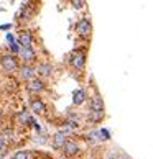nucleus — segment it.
<instances>
[{
	"label": "nucleus",
	"mask_w": 153,
	"mask_h": 159,
	"mask_svg": "<svg viewBox=\"0 0 153 159\" xmlns=\"http://www.w3.org/2000/svg\"><path fill=\"white\" fill-rule=\"evenodd\" d=\"M20 61H18V56H15V54H12V52H8V54H3V56H0V67H2V70L5 74H15V72H18V69H20Z\"/></svg>",
	"instance_id": "obj_1"
},
{
	"label": "nucleus",
	"mask_w": 153,
	"mask_h": 159,
	"mask_svg": "<svg viewBox=\"0 0 153 159\" xmlns=\"http://www.w3.org/2000/svg\"><path fill=\"white\" fill-rule=\"evenodd\" d=\"M69 66H71L73 70L76 72H82V70L86 69V62H87V54H86V49H76L71 52V56H69Z\"/></svg>",
	"instance_id": "obj_2"
},
{
	"label": "nucleus",
	"mask_w": 153,
	"mask_h": 159,
	"mask_svg": "<svg viewBox=\"0 0 153 159\" xmlns=\"http://www.w3.org/2000/svg\"><path fill=\"white\" fill-rule=\"evenodd\" d=\"M76 33H78V36L82 38V39H89L91 34H92V21L91 18H81L78 23H76Z\"/></svg>",
	"instance_id": "obj_3"
},
{
	"label": "nucleus",
	"mask_w": 153,
	"mask_h": 159,
	"mask_svg": "<svg viewBox=\"0 0 153 159\" xmlns=\"http://www.w3.org/2000/svg\"><path fill=\"white\" fill-rule=\"evenodd\" d=\"M25 89H26L28 93H31V95L36 97V95H41V93L46 90V82H45V79H41V77H38V75H36L35 79L26 82Z\"/></svg>",
	"instance_id": "obj_4"
},
{
	"label": "nucleus",
	"mask_w": 153,
	"mask_h": 159,
	"mask_svg": "<svg viewBox=\"0 0 153 159\" xmlns=\"http://www.w3.org/2000/svg\"><path fill=\"white\" fill-rule=\"evenodd\" d=\"M61 151H63L64 157L73 159V157H76V156H79V154H81V146H79L78 141L68 139V141H66V144H64V148H63Z\"/></svg>",
	"instance_id": "obj_5"
},
{
	"label": "nucleus",
	"mask_w": 153,
	"mask_h": 159,
	"mask_svg": "<svg viewBox=\"0 0 153 159\" xmlns=\"http://www.w3.org/2000/svg\"><path fill=\"white\" fill-rule=\"evenodd\" d=\"M18 77L20 80L23 82H28L36 77V67L33 66V64H22L20 69H18Z\"/></svg>",
	"instance_id": "obj_6"
},
{
	"label": "nucleus",
	"mask_w": 153,
	"mask_h": 159,
	"mask_svg": "<svg viewBox=\"0 0 153 159\" xmlns=\"http://www.w3.org/2000/svg\"><path fill=\"white\" fill-rule=\"evenodd\" d=\"M35 67H36V75H38V77H41V79H50L51 75H53V72H55L53 64L48 62V61H41Z\"/></svg>",
	"instance_id": "obj_7"
},
{
	"label": "nucleus",
	"mask_w": 153,
	"mask_h": 159,
	"mask_svg": "<svg viewBox=\"0 0 153 159\" xmlns=\"http://www.w3.org/2000/svg\"><path fill=\"white\" fill-rule=\"evenodd\" d=\"M18 57L23 61V64H33L36 62L38 56H36V51L33 49V46H28V48H22L18 52Z\"/></svg>",
	"instance_id": "obj_8"
},
{
	"label": "nucleus",
	"mask_w": 153,
	"mask_h": 159,
	"mask_svg": "<svg viewBox=\"0 0 153 159\" xmlns=\"http://www.w3.org/2000/svg\"><path fill=\"white\" fill-rule=\"evenodd\" d=\"M66 141H68V134L60 129V131H56L51 136V148L56 151H61L64 148V144H66Z\"/></svg>",
	"instance_id": "obj_9"
},
{
	"label": "nucleus",
	"mask_w": 153,
	"mask_h": 159,
	"mask_svg": "<svg viewBox=\"0 0 153 159\" xmlns=\"http://www.w3.org/2000/svg\"><path fill=\"white\" fill-rule=\"evenodd\" d=\"M30 110L33 111L35 115H45L46 113V103L43 98H40L38 95L33 97L30 100Z\"/></svg>",
	"instance_id": "obj_10"
},
{
	"label": "nucleus",
	"mask_w": 153,
	"mask_h": 159,
	"mask_svg": "<svg viewBox=\"0 0 153 159\" xmlns=\"http://www.w3.org/2000/svg\"><path fill=\"white\" fill-rule=\"evenodd\" d=\"M17 41H18V44L22 46V48H28V46H33V41H35V36H33V33L31 31H22L20 33V36L17 38Z\"/></svg>",
	"instance_id": "obj_11"
},
{
	"label": "nucleus",
	"mask_w": 153,
	"mask_h": 159,
	"mask_svg": "<svg viewBox=\"0 0 153 159\" xmlns=\"http://www.w3.org/2000/svg\"><path fill=\"white\" fill-rule=\"evenodd\" d=\"M89 110H96V111H105V105H104V100L102 97L96 93V95L91 97V102H89Z\"/></svg>",
	"instance_id": "obj_12"
},
{
	"label": "nucleus",
	"mask_w": 153,
	"mask_h": 159,
	"mask_svg": "<svg viewBox=\"0 0 153 159\" xmlns=\"http://www.w3.org/2000/svg\"><path fill=\"white\" fill-rule=\"evenodd\" d=\"M87 100V93L86 90L82 89V87H79V89H76L73 92V103L76 105V107H79V105H82Z\"/></svg>",
	"instance_id": "obj_13"
},
{
	"label": "nucleus",
	"mask_w": 153,
	"mask_h": 159,
	"mask_svg": "<svg viewBox=\"0 0 153 159\" xmlns=\"http://www.w3.org/2000/svg\"><path fill=\"white\" fill-rule=\"evenodd\" d=\"M105 118V111H96V110H89V115H87V120H89L91 125H97Z\"/></svg>",
	"instance_id": "obj_14"
},
{
	"label": "nucleus",
	"mask_w": 153,
	"mask_h": 159,
	"mask_svg": "<svg viewBox=\"0 0 153 159\" xmlns=\"http://www.w3.org/2000/svg\"><path fill=\"white\" fill-rule=\"evenodd\" d=\"M33 120H35V118H31V116L28 115L26 110H22L20 113L17 115V121H18L22 126H31V125H33Z\"/></svg>",
	"instance_id": "obj_15"
},
{
	"label": "nucleus",
	"mask_w": 153,
	"mask_h": 159,
	"mask_svg": "<svg viewBox=\"0 0 153 159\" xmlns=\"http://www.w3.org/2000/svg\"><path fill=\"white\" fill-rule=\"evenodd\" d=\"M97 138H99V141H110L112 139V134H110V131L107 128H99L97 129Z\"/></svg>",
	"instance_id": "obj_16"
},
{
	"label": "nucleus",
	"mask_w": 153,
	"mask_h": 159,
	"mask_svg": "<svg viewBox=\"0 0 153 159\" xmlns=\"http://www.w3.org/2000/svg\"><path fill=\"white\" fill-rule=\"evenodd\" d=\"M12 159H31V151L18 149V151H15V154L12 156Z\"/></svg>",
	"instance_id": "obj_17"
},
{
	"label": "nucleus",
	"mask_w": 153,
	"mask_h": 159,
	"mask_svg": "<svg viewBox=\"0 0 153 159\" xmlns=\"http://www.w3.org/2000/svg\"><path fill=\"white\" fill-rule=\"evenodd\" d=\"M8 49H10V52H12V54L18 56V52H20V49H22V46L18 44V41H15V43L8 44Z\"/></svg>",
	"instance_id": "obj_18"
},
{
	"label": "nucleus",
	"mask_w": 153,
	"mask_h": 159,
	"mask_svg": "<svg viewBox=\"0 0 153 159\" xmlns=\"http://www.w3.org/2000/svg\"><path fill=\"white\" fill-rule=\"evenodd\" d=\"M71 3H73V7L76 10H81L82 7H84V0H71Z\"/></svg>",
	"instance_id": "obj_19"
},
{
	"label": "nucleus",
	"mask_w": 153,
	"mask_h": 159,
	"mask_svg": "<svg viewBox=\"0 0 153 159\" xmlns=\"http://www.w3.org/2000/svg\"><path fill=\"white\" fill-rule=\"evenodd\" d=\"M5 149H7V141H5V138L0 134V154H3Z\"/></svg>",
	"instance_id": "obj_20"
},
{
	"label": "nucleus",
	"mask_w": 153,
	"mask_h": 159,
	"mask_svg": "<svg viewBox=\"0 0 153 159\" xmlns=\"http://www.w3.org/2000/svg\"><path fill=\"white\" fill-rule=\"evenodd\" d=\"M87 139L91 141V143H97L99 138H97V131H91L89 134H87Z\"/></svg>",
	"instance_id": "obj_21"
},
{
	"label": "nucleus",
	"mask_w": 153,
	"mask_h": 159,
	"mask_svg": "<svg viewBox=\"0 0 153 159\" xmlns=\"http://www.w3.org/2000/svg\"><path fill=\"white\" fill-rule=\"evenodd\" d=\"M5 39H7L8 44H12V43H15V41H17V38H15L12 33H7V34H5Z\"/></svg>",
	"instance_id": "obj_22"
},
{
	"label": "nucleus",
	"mask_w": 153,
	"mask_h": 159,
	"mask_svg": "<svg viewBox=\"0 0 153 159\" xmlns=\"http://www.w3.org/2000/svg\"><path fill=\"white\" fill-rule=\"evenodd\" d=\"M31 126L35 128V131H36V133H41V131H43V129H41V125H40L36 120H33V125H31Z\"/></svg>",
	"instance_id": "obj_23"
},
{
	"label": "nucleus",
	"mask_w": 153,
	"mask_h": 159,
	"mask_svg": "<svg viewBox=\"0 0 153 159\" xmlns=\"http://www.w3.org/2000/svg\"><path fill=\"white\" fill-rule=\"evenodd\" d=\"M12 28V23H5V25H0V31H7Z\"/></svg>",
	"instance_id": "obj_24"
},
{
	"label": "nucleus",
	"mask_w": 153,
	"mask_h": 159,
	"mask_svg": "<svg viewBox=\"0 0 153 159\" xmlns=\"http://www.w3.org/2000/svg\"><path fill=\"white\" fill-rule=\"evenodd\" d=\"M3 118H5V116H3V111L0 110V125H2V123H3Z\"/></svg>",
	"instance_id": "obj_25"
},
{
	"label": "nucleus",
	"mask_w": 153,
	"mask_h": 159,
	"mask_svg": "<svg viewBox=\"0 0 153 159\" xmlns=\"http://www.w3.org/2000/svg\"><path fill=\"white\" fill-rule=\"evenodd\" d=\"M107 159H122L120 156H117V154H112V156H109Z\"/></svg>",
	"instance_id": "obj_26"
}]
</instances>
